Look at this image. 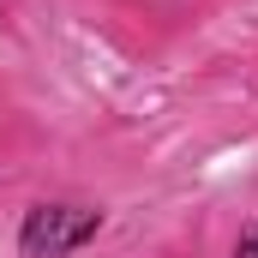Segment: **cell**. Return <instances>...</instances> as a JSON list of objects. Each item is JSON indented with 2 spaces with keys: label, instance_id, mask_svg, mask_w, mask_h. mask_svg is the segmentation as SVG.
Segmentation results:
<instances>
[{
  "label": "cell",
  "instance_id": "obj_2",
  "mask_svg": "<svg viewBox=\"0 0 258 258\" xmlns=\"http://www.w3.org/2000/svg\"><path fill=\"white\" fill-rule=\"evenodd\" d=\"M234 258H258V222L240 234V240H234Z\"/></svg>",
  "mask_w": 258,
  "mask_h": 258
},
{
  "label": "cell",
  "instance_id": "obj_1",
  "mask_svg": "<svg viewBox=\"0 0 258 258\" xmlns=\"http://www.w3.org/2000/svg\"><path fill=\"white\" fill-rule=\"evenodd\" d=\"M102 228L96 210H78V204H36L18 228V252L24 258H66L72 246H84L90 234Z\"/></svg>",
  "mask_w": 258,
  "mask_h": 258
}]
</instances>
